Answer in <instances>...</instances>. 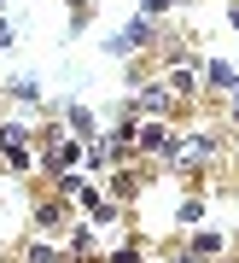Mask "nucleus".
<instances>
[{
  "label": "nucleus",
  "instance_id": "1",
  "mask_svg": "<svg viewBox=\"0 0 239 263\" xmlns=\"http://www.w3.org/2000/svg\"><path fill=\"white\" fill-rule=\"evenodd\" d=\"M140 41H146V24H134L129 35H111V53H129V47H140Z\"/></svg>",
  "mask_w": 239,
  "mask_h": 263
},
{
  "label": "nucleus",
  "instance_id": "2",
  "mask_svg": "<svg viewBox=\"0 0 239 263\" xmlns=\"http://www.w3.org/2000/svg\"><path fill=\"white\" fill-rule=\"evenodd\" d=\"M210 82H216V88H233L239 76H233V65H222V59H216V65H210Z\"/></svg>",
  "mask_w": 239,
  "mask_h": 263
},
{
  "label": "nucleus",
  "instance_id": "3",
  "mask_svg": "<svg viewBox=\"0 0 239 263\" xmlns=\"http://www.w3.org/2000/svg\"><path fill=\"white\" fill-rule=\"evenodd\" d=\"M0 47H12V24L6 18H0Z\"/></svg>",
  "mask_w": 239,
  "mask_h": 263
},
{
  "label": "nucleus",
  "instance_id": "4",
  "mask_svg": "<svg viewBox=\"0 0 239 263\" xmlns=\"http://www.w3.org/2000/svg\"><path fill=\"white\" fill-rule=\"evenodd\" d=\"M233 24H239V6H233Z\"/></svg>",
  "mask_w": 239,
  "mask_h": 263
}]
</instances>
